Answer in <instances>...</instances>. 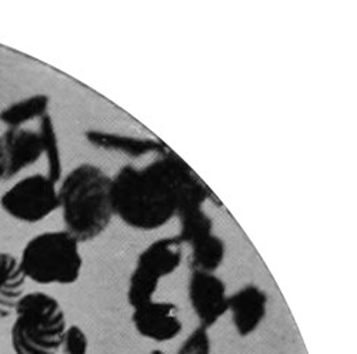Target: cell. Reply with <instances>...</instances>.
I'll list each match as a JSON object with an SVG mask.
<instances>
[{
  "instance_id": "obj_18",
  "label": "cell",
  "mask_w": 357,
  "mask_h": 354,
  "mask_svg": "<svg viewBox=\"0 0 357 354\" xmlns=\"http://www.w3.org/2000/svg\"><path fill=\"white\" fill-rule=\"evenodd\" d=\"M212 353V340L209 330L197 326L189 337L178 347L177 354H211Z\"/></svg>"
},
{
  "instance_id": "obj_2",
  "label": "cell",
  "mask_w": 357,
  "mask_h": 354,
  "mask_svg": "<svg viewBox=\"0 0 357 354\" xmlns=\"http://www.w3.org/2000/svg\"><path fill=\"white\" fill-rule=\"evenodd\" d=\"M59 192V209L65 229L80 245L102 236L114 217L112 200V176L93 163L72 169Z\"/></svg>"
},
{
  "instance_id": "obj_1",
  "label": "cell",
  "mask_w": 357,
  "mask_h": 354,
  "mask_svg": "<svg viewBox=\"0 0 357 354\" xmlns=\"http://www.w3.org/2000/svg\"><path fill=\"white\" fill-rule=\"evenodd\" d=\"M114 216L128 227L155 231L182 210L204 206L207 190L189 166L173 155L143 169L125 164L112 176Z\"/></svg>"
},
{
  "instance_id": "obj_8",
  "label": "cell",
  "mask_w": 357,
  "mask_h": 354,
  "mask_svg": "<svg viewBox=\"0 0 357 354\" xmlns=\"http://www.w3.org/2000/svg\"><path fill=\"white\" fill-rule=\"evenodd\" d=\"M132 324L144 339L155 343H166L176 339L183 330V321L178 309L172 302L152 300L133 309Z\"/></svg>"
},
{
  "instance_id": "obj_20",
  "label": "cell",
  "mask_w": 357,
  "mask_h": 354,
  "mask_svg": "<svg viewBox=\"0 0 357 354\" xmlns=\"http://www.w3.org/2000/svg\"><path fill=\"white\" fill-rule=\"evenodd\" d=\"M149 354H166V353H165L163 350H160V348H155V350H152Z\"/></svg>"
},
{
  "instance_id": "obj_17",
  "label": "cell",
  "mask_w": 357,
  "mask_h": 354,
  "mask_svg": "<svg viewBox=\"0 0 357 354\" xmlns=\"http://www.w3.org/2000/svg\"><path fill=\"white\" fill-rule=\"evenodd\" d=\"M160 282L146 276L144 273L139 270H133L129 279V286H128V303L132 309H137L143 305L151 303L155 300V294L159 288Z\"/></svg>"
},
{
  "instance_id": "obj_19",
  "label": "cell",
  "mask_w": 357,
  "mask_h": 354,
  "mask_svg": "<svg viewBox=\"0 0 357 354\" xmlns=\"http://www.w3.org/2000/svg\"><path fill=\"white\" fill-rule=\"evenodd\" d=\"M61 350L63 354H87L89 339L80 326H76V324L68 326Z\"/></svg>"
},
{
  "instance_id": "obj_10",
  "label": "cell",
  "mask_w": 357,
  "mask_h": 354,
  "mask_svg": "<svg viewBox=\"0 0 357 354\" xmlns=\"http://www.w3.org/2000/svg\"><path fill=\"white\" fill-rule=\"evenodd\" d=\"M84 137L89 144H92L96 149L119 153L130 159H140L146 155H166L167 152V147L162 141L152 137L130 136L96 129L86 130Z\"/></svg>"
},
{
  "instance_id": "obj_6",
  "label": "cell",
  "mask_w": 357,
  "mask_h": 354,
  "mask_svg": "<svg viewBox=\"0 0 357 354\" xmlns=\"http://www.w3.org/2000/svg\"><path fill=\"white\" fill-rule=\"evenodd\" d=\"M188 296L199 326L209 330L227 313L229 294L216 273H190Z\"/></svg>"
},
{
  "instance_id": "obj_15",
  "label": "cell",
  "mask_w": 357,
  "mask_h": 354,
  "mask_svg": "<svg viewBox=\"0 0 357 354\" xmlns=\"http://www.w3.org/2000/svg\"><path fill=\"white\" fill-rule=\"evenodd\" d=\"M176 217L181 222V230H178L176 238L182 242L183 246H192L195 242L215 233L213 219L206 213L203 206L182 210Z\"/></svg>"
},
{
  "instance_id": "obj_14",
  "label": "cell",
  "mask_w": 357,
  "mask_h": 354,
  "mask_svg": "<svg viewBox=\"0 0 357 354\" xmlns=\"http://www.w3.org/2000/svg\"><path fill=\"white\" fill-rule=\"evenodd\" d=\"M190 272L216 273L226 257V243L218 234L212 233L190 246Z\"/></svg>"
},
{
  "instance_id": "obj_3",
  "label": "cell",
  "mask_w": 357,
  "mask_h": 354,
  "mask_svg": "<svg viewBox=\"0 0 357 354\" xmlns=\"http://www.w3.org/2000/svg\"><path fill=\"white\" fill-rule=\"evenodd\" d=\"M10 332L15 354H57L68 329L66 314L50 294L24 293L19 300Z\"/></svg>"
},
{
  "instance_id": "obj_11",
  "label": "cell",
  "mask_w": 357,
  "mask_h": 354,
  "mask_svg": "<svg viewBox=\"0 0 357 354\" xmlns=\"http://www.w3.org/2000/svg\"><path fill=\"white\" fill-rule=\"evenodd\" d=\"M183 261V245L176 236L149 245L136 260V270L158 282L173 275Z\"/></svg>"
},
{
  "instance_id": "obj_7",
  "label": "cell",
  "mask_w": 357,
  "mask_h": 354,
  "mask_svg": "<svg viewBox=\"0 0 357 354\" xmlns=\"http://www.w3.org/2000/svg\"><path fill=\"white\" fill-rule=\"evenodd\" d=\"M43 156L39 132L17 128L0 134V182H9Z\"/></svg>"
},
{
  "instance_id": "obj_5",
  "label": "cell",
  "mask_w": 357,
  "mask_h": 354,
  "mask_svg": "<svg viewBox=\"0 0 357 354\" xmlns=\"http://www.w3.org/2000/svg\"><path fill=\"white\" fill-rule=\"evenodd\" d=\"M0 208L17 222L39 223L59 210L57 183L42 173L26 176L2 194Z\"/></svg>"
},
{
  "instance_id": "obj_12",
  "label": "cell",
  "mask_w": 357,
  "mask_h": 354,
  "mask_svg": "<svg viewBox=\"0 0 357 354\" xmlns=\"http://www.w3.org/2000/svg\"><path fill=\"white\" fill-rule=\"evenodd\" d=\"M26 280L19 259L12 253L0 252V318L15 313L24 294Z\"/></svg>"
},
{
  "instance_id": "obj_9",
  "label": "cell",
  "mask_w": 357,
  "mask_h": 354,
  "mask_svg": "<svg viewBox=\"0 0 357 354\" xmlns=\"http://www.w3.org/2000/svg\"><path fill=\"white\" fill-rule=\"evenodd\" d=\"M267 293L256 284H246L229 296L227 313L241 337L252 336L267 314Z\"/></svg>"
},
{
  "instance_id": "obj_16",
  "label": "cell",
  "mask_w": 357,
  "mask_h": 354,
  "mask_svg": "<svg viewBox=\"0 0 357 354\" xmlns=\"http://www.w3.org/2000/svg\"><path fill=\"white\" fill-rule=\"evenodd\" d=\"M39 134L43 146V156H46L47 160V176L53 182L59 183L62 180V156L56 128L50 114H46L43 119H40Z\"/></svg>"
},
{
  "instance_id": "obj_4",
  "label": "cell",
  "mask_w": 357,
  "mask_h": 354,
  "mask_svg": "<svg viewBox=\"0 0 357 354\" xmlns=\"http://www.w3.org/2000/svg\"><path fill=\"white\" fill-rule=\"evenodd\" d=\"M27 280L42 286H69L83 269L80 243L66 230L43 231L29 240L19 257Z\"/></svg>"
},
{
  "instance_id": "obj_13",
  "label": "cell",
  "mask_w": 357,
  "mask_h": 354,
  "mask_svg": "<svg viewBox=\"0 0 357 354\" xmlns=\"http://www.w3.org/2000/svg\"><path fill=\"white\" fill-rule=\"evenodd\" d=\"M50 98L43 93L20 99L0 110V123L8 129L23 128L32 121H40L49 114Z\"/></svg>"
}]
</instances>
